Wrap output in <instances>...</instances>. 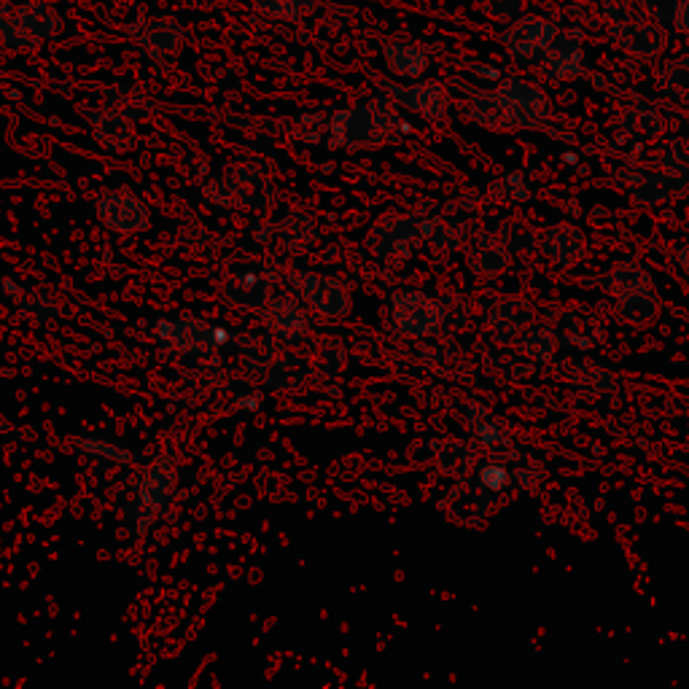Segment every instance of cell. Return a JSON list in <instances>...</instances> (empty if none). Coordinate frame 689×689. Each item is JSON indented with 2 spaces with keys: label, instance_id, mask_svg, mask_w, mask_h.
Returning a JSON list of instances; mask_svg holds the SVG:
<instances>
[{
  "label": "cell",
  "instance_id": "cell-18",
  "mask_svg": "<svg viewBox=\"0 0 689 689\" xmlns=\"http://www.w3.org/2000/svg\"><path fill=\"white\" fill-rule=\"evenodd\" d=\"M674 25H676V30L687 33L689 36V0H679V11H676Z\"/></svg>",
  "mask_w": 689,
  "mask_h": 689
},
{
  "label": "cell",
  "instance_id": "cell-7",
  "mask_svg": "<svg viewBox=\"0 0 689 689\" xmlns=\"http://www.w3.org/2000/svg\"><path fill=\"white\" fill-rule=\"evenodd\" d=\"M180 36H184V30H180L178 22L171 16H154L143 30V47L154 54H173L180 47Z\"/></svg>",
  "mask_w": 689,
  "mask_h": 689
},
{
  "label": "cell",
  "instance_id": "cell-1",
  "mask_svg": "<svg viewBox=\"0 0 689 689\" xmlns=\"http://www.w3.org/2000/svg\"><path fill=\"white\" fill-rule=\"evenodd\" d=\"M62 16L47 0L0 5V41L11 49H36L41 41L60 36Z\"/></svg>",
  "mask_w": 689,
  "mask_h": 689
},
{
  "label": "cell",
  "instance_id": "cell-10",
  "mask_svg": "<svg viewBox=\"0 0 689 689\" xmlns=\"http://www.w3.org/2000/svg\"><path fill=\"white\" fill-rule=\"evenodd\" d=\"M623 127L638 138H654L663 133V114L654 105H636L623 116Z\"/></svg>",
  "mask_w": 689,
  "mask_h": 689
},
{
  "label": "cell",
  "instance_id": "cell-5",
  "mask_svg": "<svg viewBox=\"0 0 689 689\" xmlns=\"http://www.w3.org/2000/svg\"><path fill=\"white\" fill-rule=\"evenodd\" d=\"M581 62H585V47L572 33H558L550 49L541 54V67L555 82H568V78L579 76Z\"/></svg>",
  "mask_w": 689,
  "mask_h": 689
},
{
  "label": "cell",
  "instance_id": "cell-11",
  "mask_svg": "<svg viewBox=\"0 0 689 689\" xmlns=\"http://www.w3.org/2000/svg\"><path fill=\"white\" fill-rule=\"evenodd\" d=\"M561 237H563V240H558V231L555 229L547 231V240L544 242H555V248H544V251L550 253L552 262L574 264L576 256H579V251H585V240H581L579 231L568 229V227H561Z\"/></svg>",
  "mask_w": 689,
  "mask_h": 689
},
{
  "label": "cell",
  "instance_id": "cell-6",
  "mask_svg": "<svg viewBox=\"0 0 689 689\" xmlns=\"http://www.w3.org/2000/svg\"><path fill=\"white\" fill-rule=\"evenodd\" d=\"M388 89H391V95L399 103L426 118L442 116L450 105V92L439 82H426L417 84V87H393V84H388Z\"/></svg>",
  "mask_w": 689,
  "mask_h": 689
},
{
  "label": "cell",
  "instance_id": "cell-9",
  "mask_svg": "<svg viewBox=\"0 0 689 689\" xmlns=\"http://www.w3.org/2000/svg\"><path fill=\"white\" fill-rule=\"evenodd\" d=\"M386 62L397 76L421 78L428 71V54L410 43H391L386 47Z\"/></svg>",
  "mask_w": 689,
  "mask_h": 689
},
{
  "label": "cell",
  "instance_id": "cell-17",
  "mask_svg": "<svg viewBox=\"0 0 689 689\" xmlns=\"http://www.w3.org/2000/svg\"><path fill=\"white\" fill-rule=\"evenodd\" d=\"M479 479H483V485L488 490H501L504 488L506 479H510V474H506L504 466H496V463H490V466L483 468Z\"/></svg>",
  "mask_w": 689,
  "mask_h": 689
},
{
  "label": "cell",
  "instance_id": "cell-3",
  "mask_svg": "<svg viewBox=\"0 0 689 689\" xmlns=\"http://www.w3.org/2000/svg\"><path fill=\"white\" fill-rule=\"evenodd\" d=\"M558 27L550 20L536 14H523L519 20L510 22L506 33H501V47L517 60H536L550 49L558 38Z\"/></svg>",
  "mask_w": 689,
  "mask_h": 689
},
{
  "label": "cell",
  "instance_id": "cell-14",
  "mask_svg": "<svg viewBox=\"0 0 689 689\" xmlns=\"http://www.w3.org/2000/svg\"><path fill=\"white\" fill-rule=\"evenodd\" d=\"M636 3H638V14L657 22V25H668V22H674L676 11H679V0H636Z\"/></svg>",
  "mask_w": 689,
  "mask_h": 689
},
{
  "label": "cell",
  "instance_id": "cell-2",
  "mask_svg": "<svg viewBox=\"0 0 689 689\" xmlns=\"http://www.w3.org/2000/svg\"><path fill=\"white\" fill-rule=\"evenodd\" d=\"M609 30H612L614 43H617L623 52L632 54V58L652 60L657 54L665 52L668 47V33L663 25L647 20V16H632V14H617V20H606Z\"/></svg>",
  "mask_w": 689,
  "mask_h": 689
},
{
  "label": "cell",
  "instance_id": "cell-4",
  "mask_svg": "<svg viewBox=\"0 0 689 689\" xmlns=\"http://www.w3.org/2000/svg\"><path fill=\"white\" fill-rule=\"evenodd\" d=\"M496 95H499L501 103L506 105V111L515 118V127H539L552 111V103L544 89H539L530 82H523V78H510V82H504L496 89Z\"/></svg>",
  "mask_w": 689,
  "mask_h": 689
},
{
  "label": "cell",
  "instance_id": "cell-12",
  "mask_svg": "<svg viewBox=\"0 0 689 689\" xmlns=\"http://www.w3.org/2000/svg\"><path fill=\"white\" fill-rule=\"evenodd\" d=\"M259 14L278 22H297L304 14V0H251Z\"/></svg>",
  "mask_w": 689,
  "mask_h": 689
},
{
  "label": "cell",
  "instance_id": "cell-8",
  "mask_svg": "<svg viewBox=\"0 0 689 689\" xmlns=\"http://www.w3.org/2000/svg\"><path fill=\"white\" fill-rule=\"evenodd\" d=\"M472 116L474 122L485 124L490 129H512L515 118H512L506 105L496 92H477L472 98Z\"/></svg>",
  "mask_w": 689,
  "mask_h": 689
},
{
  "label": "cell",
  "instance_id": "cell-15",
  "mask_svg": "<svg viewBox=\"0 0 689 689\" xmlns=\"http://www.w3.org/2000/svg\"><path fill=\"white\" fill-rule=\"evenodd\" d=\"M523 350L530 355L534 361H547L552 353H555V340L550 337V331H530L523 340Z\"/></svg>",
  "mask_w": 689,
  "mask_h": 689
},
{
  "label": "cell",
  "instance_id": "cell-13",
  "mask_svg": "<svg viewBox=\"0 0 689 689\" xmlns=\"http://www.w3.org/2000/svg\"><path fill=\"white\" fill-rule=\"evenodd\" d=\"M528 0H483V11L493 22H515L525 14Z\"/></svg>",
  "mask_w": 689,
  "mask_h": 689
},
{
  "label": "cell",
  "instance_id": "cell-16",
  "mask_svg": "<svg viewBox=\"0 0 689 689\" xmlns=\"http://www.w3.org/2000/svg\"><path fill=\"white\" fill-rule=\"evenodd\" d=\"M665 89L676 100H689V60L679 62L676 67H671V73H665Z\"/></svg>",
  "mask_w": 689,
  "mask_h": 689
}]
</instances>
